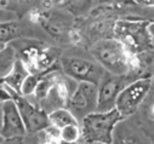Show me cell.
I'll return each instance as SVG.
<instances>
[{
  "mask_svg": "<svg viewBox=\"0 0 154 144\" xmlns=\"http://www.w3.org/2000/svg\"><path fill=\"white\" fill-rule=\"evenodd\" d=\"M114 39L131 55L153 49V21L120 18L114 24Z\"/></svg>",
  "mask_w": 154,
  "mask_h": 144,
  "instance_id": "cell-1",
  "label": "cell"
},
{
  "mask_svg": "<svg viewBox=\"0 0 154 144\" xmlns=\"http://www.w3.org/2000/svg\"><path fill=\"white\" fill-rule=\"evenodd\" d=\"M125 120L113 108L107 112H92L82 119V142L88 144H112L114 130Z\"/></svg>",
  "mask_w": 154,
  "mask_h": 144,
  "instance_id": "cell-2",
  "label": "cell"
},
{
  "mask_svg": "<svg viewBox=\"0 0 154 144\" xmlns=\"http://www.w3.org/2000/svg\"><path fill=\"white\" fill-rule=\"evenodd\" d=\"M90 53L107 73L126 75L130 73L131 58L125 47L114 38L102 39L92 45Z\"/></svg>",
  "mask_w": 154,
  "mask_h": 144,
  "instance_id": "cell-3",
  "label": "cell"
},
{
  "mask_svg": "<svg viewBox=\"0 0 154 144\" xmlns=\"http://www.w3.org/2000/svg\"><path fill=\"white\" fill-rule=\"evenodd\" d=\"M152 82L153 78L150 75L137 78L119 92L117 99H115L114 108L124 119L134 115L138 110L140 105L152 88Z\"/></svg>",
  "mask_w": 154,
  "mask_h": 144,
  "instance_id": "cell-4",
  "label": "cell"
},
{
  "mask_svg": "<svg viewBox=\"0 0 154 144\" xmlns=\"http://www.w3.org/2000/svg\"><path fill=\"white\" fill-rule=\"evenodd\" d=\"M61 71L76 82H91L98 85L106 70L95 61L82 57H62L60 61Z\"/></svg>",
  "mask_w": 154,
  "mask_h": 144,
  "instance_id": "cell-5",
  "label": "cell"
},
{
  "mask_svg": "<svg viewBox=\"0 0 154 144\" xmlns=\"http://www.w3.org/2000/svg\"><path fill=\"white\" fill-rule=\"evenodd\" d=\"M6 88L10 92L11 98L20 112V115L22 118V121H23L27 133L42 132L43 130H45L46 127L50 126L49 119H48V113L42 106H38V105L30 103L27 99V97L16 93L15 91L10 90L9 87H6Z\"/></svg>",
  "mask_w": 154,
  "mask_h": 144,
  "instance_id": "cell-6",
  "label": "cell"
},
{
  "mask_svg": "<svg viewBox=\"0 0 154 144\" xmlns=\"http://www.w3.org/2000/svg\"><path fill=\"white\" fill-rule=\"evenodd\" d=\"M137 79V78H136ZM132 75H113L109 73H104L101 81L97 85V105L96 112H107L114 108L115 99L119 92L131 81Z\"/></svg>",
  "mask_w": 154,
  "mask_h": 144,
  "instance_id": "cell-7",
  "label": "cell"
},
{
  "mask_svg": "<svg viewBox=\"0 0 154 144\" xmlns=\"http://www.w3.org/2000/svg\"><path fill=\"white\" fill-rule=\"evenodd\" d=\"M96 105L97 85L91 82H76L66 108L78 120V116L83 119L89 113L96 112Z\"/></svg>",
  "mask_w": 154,
  "mask_h": 144,
  "instance_id": "cell-8",
  "label": "cell"
},
{
  "mask_svg": "<svg viewBox=\"0 0 154 144\" xmlns=\"http://www.w3.org/2000/svg\"><path fill=\"white\" fill-rule=\"evenodd\" d=\"M2 116H3V121H2L0 136L4 139L22 138L23 136L27 134V131L23 125L20 112L12 99L3 103Z\"/></svg>",
  "mask_w": 154,
  "mask_h": 144,
  "instance_id": "cell-9",
  "label": "cell"
},
{
  "mask_svg": "<svg viewBox=\"0 0 154 144\" xmlns=\"http://www.w3.org/2000/svg\"><path fill=\"white\" fill-rule=\"evenodd\" d=\"M29 70L28 68L26 67V64L22 62V59L20 58H16L14 65H12V69L10 70V73L2 80L0 85L3 86H6L9 87L10 90L15 91L16 93L21 94V87H22V84L24 81V79L29 75Z\"/></svg>",
  "mask_w": 154,
  "mask_h": 144,
  "instance_id": "cell-10",
  "label": "cell"
},
{
  "mask_svg": "<svg viewBox=\"0 0 154 144\" xmlns=\"http://www.w3.org/2000/svg\"><path fill=\"white\" fill-rule=\"evenodd\" d=\"M40 22L44 26V28L50 34H52L54 37H61V35H63L70 26L67 16L52 14V12L45 14L43 16V18H40Z\"/></svg>",
  "mask_w": 154,
  "mask_h": 144,
  "instance_id": "cell-11",
  "label": "cell"
},
{
  "mask_svg": "<svg viewBox=\"0 0 154 144\" xmlns=\"http://www.w3.org/2000/svg\"><path fill=\"white\" fill-rule=\"evenodd\" d=\"M49 124L50 126L60 130L64 126L68 125H74L79 124V121L75 119V116L67 109V108H57V109L52 110L51 113L48 114Z\"/></svg>",
  "mask_w": 154,
  "mask_h": 144,
  "instance_id": "cell-12",
  "label": "cell"
},
{
  "mask_svg": "<svg viewBox=\"0 0 154 144\" xmlns=\"http://www.w3.org/2000/svg\"><path fill=\"white\" fill-rule=\"evenodd\" d=\"M21 35V26L16 21L0 23V49L8 46L11 40Z\"/></svg>",
  "mask_w": 154,
  "mask_h": 144,
  "instance_id": "cell-13",
  "label": "cell"
},
{
  "mask_svg": "<svg viewBox=\"0 0 154 144\" xmlns=\"http://www.w3.org/2000/svg\"><path fill=\"white\" fill-rule=\"evenodd\" d=\"M16 58V52L12 46L8 45L0 49V82L10 73Z\"/></svg>",
  "mask_w": 154,
  "mask_h": 144,
  "instance_id": "cell-14",
  "label": "cell"
},
{
  "mask_svg": "<svg viewBox=\"0 0 154 144\" xmlns=\"http://www.w3.org/2000/svg\"><path fill=\"white\" fill-rule=\"evenodd\" d=\"M58 134L62 144H76L82 139V131L79 124L68 125L60 128Z\"/></svg>",
  "mask_w": 154,
  "mask_h": 144,
  "instance_id": "cell-15",
  "label": "cell"
},
{
  "mask_svg": "<svg viewBox=\"0 0 154 144\" xmlns=\"http://www.w3.org/2000/svg\"><path fill=\"white\" fill-rule=\"evenodd\" d=\"M54 64H55V63H54ZM54 64H52L50 68H48V69H45V70H43V71H39V73H30V74L24 79V81H23V84H22L21 94L24 96V97L32 96V94L34 93V90H35L38 82H39L40 79L54 67Z\"/></svg>",
  "mask_w": 154,
  "mask_h": 144,
  "instance_id": "cell-16",
  "label": "cell"
},
{
  "mask_svg": "<svg viewBox=\"0 0 154 144\" xmlns=\"http://www.w3.org/2000/svg\"><path fill=\"white\" fill-rule=\"evenodd\" d=\"M112 144H144V143L135 134H126L118 132L117 136L113 134Z\"/></svg>",
  "mask_w": 154,
  "mask_h": 144,
  "instance_id": "cell-17",
  "label": "cell"
},
{
  "mask_svg": "<svg viewBox=\"0 0 154 144\" xmlns=\"http://www.w3.org/2000/svg\"><path fill=\"white\" fill-rule=\"evenodd\" d=\"M42 132L44 133V144H62L57 128L49 126Z\"/></svg>",
  "mask_w": 154,
  "mask_h": 144,
  "instance_id": "cell-18",
  "label": "cell"
},
{
  "mask_svg": "<svg viewBox=\"0 0 154 144\" xmlns=\"http://www.w3.org/2000/svg\"><path fill=\"white\" fill-rule=\"evenodd\" d=\"M64 3L72 12H80L89 6L90 0H64Z\"/></svg>",
  "mask_w": 154,
  "mask_h": 144,
  "instance_id": "cell-19",
  "label": "cell"
},
{
  "mask_svg": "<svg viewBox=\"0 0 154 144\" xmlns=\"http://www.w3.org/2000/svg\"><path fill=\"white\" fill-rule=\"evenodd\" d=\"M11 21H16V15L15 12L0 8V23H5V22H11Z\"/></svg>",
  "mask_w": 154,
  "mask_h": 144,
  "instance_id": "cell-20",
  "label": "cell"
},
{
  "mask_svg": "<svg viewBox=\"0 0 154 144\" xmlns=\"http://www.w3.org/2000/svg\"><path fill=\"white\" fill-rule=\"evenodd\" d=\"M11 94L10 92L8 91V88L3 85H0V103H4V102H8V100H11Z\"/></svg>",
  "mask_w": 154,
  "mask_h": 144,
  "instance_id": "cell-21",
  "label": "cell"
},
{
  "mask_svg": "<svg viewBox=\"0 0 154 144\" xmlns=\"http://www.w3.org/2000/svg\"><path fill=\"white\" fill-rule=\"evenodd\" d=\"M130 2L134 4H137V5L147 6V8H153V5H154V0H130Z\"/></svg>",
  "mask_w": 154,
  "mask_h": 144,
  "instance_id": "cell-22",
  "label": "cell"
},
{
  "mask_svg": "<svg viewBox=\"0 0 154 144\" xmlns=\"http://www.w3.org/2000/svg\"><path fill=\"white\" fill-rule=\"evenodd\" d=\"M2 144H23L22 138H10V139H4Z\"/></svg>",
  "mask_w": 154,
  "mask_h": 144,
  "instance_id": "cell-23",
  "label": "cell"
},
{
  "mask_svg": "<svg viewBox=\"0 0 154 144\" xmlns=\"http://www.w3.org/2000/svg\"><path fill=\"white\" fill-rule=\"evenodd\" d=\"M3 142H4V138H3V137H2V136H0V144H2V143H3Z\"/></svg>",
  "mask_w": 154,
  "mask_h": 144,
  "instance_id": "cell-24",
  "label": "cell"
},
{
  "mask_svg": "<svg viewBox=\"0 0 154 144\" xmlns=\"http://www.w3.org/2000/svg\"><path fill=\"white\" fill-rule=\"evenodd\" d=\"M76 144H88V143H84V142H82V143H76Z\"/></svg>",
  "mask_w": 154,
  "mask_h": 144,
  "instance_id": "cell-25",
  "label": "cell"
}]
</instances>
